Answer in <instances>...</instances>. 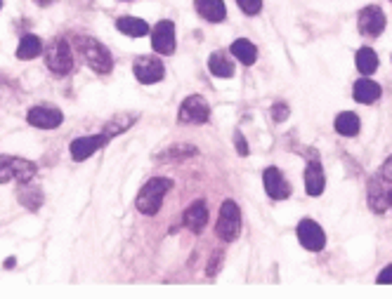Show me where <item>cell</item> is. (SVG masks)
Returning a JSON list of instances; mask_svg holds the SVG:
<instances>
[{
  "label": "cell",
  "mask_w": 392,
  "mask_h": 299,
  "mask_svg": "<svg viewBox=\"0 0 392 299\" xmlns=\"http://www.w3.org/2000/svg\"><path fill=\"white\" fill-rule=\"evenodd\" d=\"M19 200H22L24 205H26L31 212H35L40 205H43V191H40L38 187H26V184H22Z\"/></svg>",
  "instance_id": "obj_25"
},
{
  "label": "cell",
  "mask_w": 392,
  "mask_h": 299,
  "mask_svg": "<svg viewBox=\"0 0 392 299\" xmlns=\"http://www.w3.org/2000/svg\"><path fill=\"white\" fill-rule=\"evenodd\" d=\"M326 187V177L322 170V163H319V155L312 153L310 163L305 167V191L307 196H322Z\"/></svg>",
  "instance_id": "obj_15"
},
{
  "label": "cell",
  "mask_w": 392,
  "mask_h": 299,
  "mask_svg": "<svg viewBox=\"0 0 392 299\" xmlns=\"http://www.w3.org/2000/svg\"><path fill=\"white\" fill-rule=\"evenodd\" d=\"M173 189V182L170 179H165V177H154L149 179V182L145 184V187L140 189V194H138V200H135V205H138V210L142 214H156L158 210H161V205H163V198H165V194Z\"/></svg>",
  "instance_id": "obj_2"
},
{
  "label": "cell",
  "mask_w": 392,
  "mask_h": 299,
  "mask_svg": "<svg viewBox=\"0 0 392 299\" xmlns=\"http://www.w3.org/2000/svg\"><path fill=\"white\" fill-rule=\"evenodd\" d=\"M116 28L121 33L130 35V38H140V35H145L147 31H149V24H147L145 19H140V17H118Z\"/></svg>",
  "instance_id": "obj_20"
},
{
  "label": "cell",
  "mask_w": 392,
  "mask_h": 299,
  "mask_svg": "<svg viewBox=\"0 0 392 299\" xmlns=\"http://www.w3.org/2000/svg\"><path fill=\"white\" fill-rule=\"evenodd\" d=\"M206 224H208V205H206V200L192 203V205L187 207V212H185V226L189 231L201 233Z\"/></svg>",
  "instance_id": "obj_17"
},
{
  "label": "cell",
  "mask_w": 392,
  "mask_h": 299,
  "mask_svg": "<svg viewBox=\"0 0 392 299\" xmlns=\"http://www.w3.org/2000/svg\"><path fill=\"white\" fill-rule=\"evenodd\" d=\"M208 69H211V74L218 76V78H231L234 76V62H231L224 52H213L211 59H208Z\"/></svg>",
  "instance_id": "obj_21"
},
{
  "label": "cell",
  "mask_w": 392,
  "mask_h": 299,
  "mask_svg": "<svg viewBox=\"0 0 392 299\" xmlns=\"http://www.w3.org/2000/svg\"><path fill=\"white\" fill-rule=\"evenodd\" d=\"M133 74L138 78L140 83H145V85H152V83H158L163 80L165 76V69L161 64V59L156 57H138L133 64Z\"/></svg>",
  "instance_id": "obj_8"
},
{
  "label": "cell",
  "mask_w": 392,
  "mask_h": 299,
  "mask_svg": "<svg viewBox=\"0 0 392 299\" xmlns=\"http://www.w3.org/2000/svg\"><path fill=\"white\" fill-rule=\"evenodd\" d=\"M26 121H28V125H33V128L55 130L62 125L64 113L55 109V106H33V109L26 113Z\"/></svg>",
  "instance_id": "obj_13"
},
{
  "label": "cell",
  "mask_w": 392,
  "mask_h": 299,
  "mask_svg": "<svg viewBox=\"0 0 392 299\" xmlns=\"http://www.w3.org/2000/svg\"><path fill=\"white\" fill-rule=\"evenodd\" d=\"M152 47L158 55H173L175 52V24L170 19H163L154 26L152 31Z\"/></svg>",
  "instance_id": "obj_11"
},
{
  "label": "cell",
  "mask_w": 392,
  "mask_h": 299,
  "mask_svg": "<svg viewBox=\"0 0 392 299\" xmlns=\"http://www.w3.org/2000/svg\"><path fill=\"white\" fill-rule=\"evenodd\" d=\"M40 52H43V43H40L38 35H33V33L22 35L19 47H17V59H22V62H28V59L40 57Z\"/></svg>",
  "instance_id": "obj_19"
},
{
  "label": "cell",
  "mask_w": 392,
  "mask_h": 299,
  "mask_svg": "<svg viewBox=\"0 0 392 299\" xmlns=\"http://www.w3.org/2000/svg\"><path fill=\"white\" fill-rule=\"evenodd\" d=\"M272 118H275V121H279V123H284V121H286V118H288V113H291V109H288V106L286 104H275V106H272Z\"/></svg>",
  "instance_id": "obj_28"
},
{
  "label": "cell",
  "mask_w": 392,
  "mask_h": 299,
  "mask_svg": "<svg viewBox=\"0 0 392 299\" xmlns=\"http://www.w3.org/2000/svg\"><path fill=\"white\" fill-rule=\"evenodd\" d=\"M74 45H76V50L81 52V57L85 59V64L95 71V74H109V71L114 69L111 52L106 50L99 40L90 38V35H76Z\"/></svg>",
  "instance_id": "obj_1"
},
{
  "label": "cell",
  "mask_w": 392,
  "mask_h": 299,
  "mask_svg": "<svg viewBox=\"0 0 392 299\" xmlns=\"http://www.w3.org/2000/svg\"><path fill=\"white\" fill-rule=\"evenodd\" d=\"M215 233L220 241L224 243H234L241 233V210L234 200H224L220 207V217L215 224Z\"/></svg>",
  "instance_id": "obj_4"
},
{
  "label": "cell",
  "mask_w": 392,
  "mask_h": 299,
  "mask_svg": "<svg viewBox=\"0 0 392 299\" xmlns=\"http://www.w3.org/2000/svg\"><path fill=\"white\" fill-rule=\"evenodd\" d=\"M45 64L55 76H67L74 69V55L64 38H55L45 50Z\"/></svg>",
  "instance_id": "obj_5"
},
{
  "label": "cell",
  "mask_w": 392,
  "mask_h": 299,
  "mask_svg": "<svg viewBox=\"0 0 392 299\" xmlns=\"http://www.w3.org/2000/svg\"><path fill=\"white\" fill-rule=\"evenodd\" d=\"M220 262H222V255H213V257H211V266H208V276H215L218 268H220Z\"/></svg>",
  "instance_id": "obj_32"
},
{
  "label": "cell",
  "mask_w": 392,
  "mask_h": 299,
  "mask_svg": "<svg viewBox=\"0 0 392 299\" xmlns=\"http://www.w3.org/2000/svg\"><path fill=\"white\" fill-rule=\"evenodd\" d=\"M234 142H236V148H239V153L241 155H248V144H246V139H243L241 133H234Z\"/></svg>",
  "instance_id": "obj_31"
},
{
  "label": "cell",
  "mask_w": 392,
  "mask_h": 299,
  "mask_svg": "<svg viewBox=\"0 0 392 299\" xmlns=\"http://www.w3.org/2000/svg\"><path fill=\"white\" fill-rule=\"evenodd\" d=\"M378 283H381V285H392V264H388L381 273H378Z\"/></svg>",
  "instance_id": "obj_29"
},
{
  "label": "cell",
  "mask_w": 392,
  "mask_h": 299,
  "mask_svg": "<svg viewBox=\"0 0 392 299\" xmlns=\"http://www.w3.org/2000/svg\"><path fill=\"white\" fill-rule=\"evenodd\" d=\"M5 268H12L15 266V257H10V259H5V264H3Z\"/></svg>",
  "instance_id": "obj_33"
},
{
  "label": "cell",
  "mask_w": 392,
  "mask_h": 299,
  "mask_svg": "<svg viewBox=\"0 0 392 299\" xmlns=\"http://www.w3.org/2000/svg\"><path fill=\"white\" fill-rule=\"evenodd\" d=\"M378 175H381L383 179H388V182H392V155L381 165V172H378Z\"/></svg>",
  "instance_id": "obj_30"
},
{
  "label": "cell",
  "mask_w": 392,
  "mask_h": 299,
  "mask_svg": "<svg viewBox=\"0 0 392 299\" xmlns=\"http://www.w3.org/2000/svg\"><path fill=\"white\" fill-rule=\"evenodd\" d=\"M177 118H180V123H187V125H201L211 118V106H208V101L204 97L192 94V97H187L182 101Z\"/></svg>",
  "instance_id": "obj_7"
},
{
  "label": "cell",
  "mask_w": 392,
  "mask_h": 299,
  "mask_svg": "<svg viewBox=\"0 0 392 299\" xmlns=\"http://www.w3.org/2000/svg\"><path fill=\"white\" fill-rule=\"evenodd\" d=\"M0 5H3V0H0Z\"/></svg>",
  "instance_id": "obj_35"
},
{
  "label": "cell",
  "mask_w": 392,
  "mask_h": 299,
  "mask_svg": "<svg viewBox=\"0 0 392 299\" xmlns=\"http://www.w3.org/2000/svg\"><path fill=\"white\" fill-rule=\"evenodd\" d=\"M35 163L17 155H0V184L5 182H19L26 184L35 177Z\"/></svg>",
  "instance_id": "obj_3"
},
{
  "label": "cell",
  "mask_w": 392,
  "mask_h": 299,
  "mask_svg": "<svg viewBox=\"0 0 392 299\" xmlns=\"http://www.w3.org/2000/svg\"><path fill=\"white\" fill-rule=\"evenodd\" d=\"M35 3H38V5H52L55 0H35Z\"/></svg>",
  "instance_id": "obj_34"
},
{
  "label": "cell",
  "mask_w": 392,
  "mask_h": 299,
  "mask_svg": "<svg viewBox=\"0 0 392 299\" xmlns=\"http://www.w3.org/2000/svg\"><path fill=\"white\" fill-rule=\"evenodd\" d=\"M369 205L373 212H385L392 205V182L376 175L369 182Z\"/></svg>",
  "instance_id": "obj_10"
},
{
  "label": "cell",
  "mask_w": 392,
  "mask_h": 299,
  "mask_svg": "<svg viewBox=\"0 0 392 299\" xmlns=\"http://www.w3.org/2000/svg\"><path fill=\"white\" fill-rule=\"evenodd\" d=\"M135 121H138V116H118V118H114V121H111L109 125H106L104 133H109V137L114 139L116 135L126 133L130 125H135Z\"/></svg>",
  "instance_id": "obj_26"
},
{
  "label": "cell",
  "mask_w": 392,
  "mask_h": 299,
  "mask_svg": "<svg viewBox=\"0 0 392 299\" xmlns=\"http://www.w3.org/2000/svg\"><path fill=\"white\" fill-rule=\"evenodd\" d=\"M298 241L302 248L310 250V253H322L324 245H326V233L317 222H312V219H302L298 224Z\"/></svg>",
  "instance_id": "obj_9"
},
{
  "label": "cell",
  "mask_w": 392,
  "mask_h": 299,
  "mask_svg": "<svg viewBox=\"0 0 392 299\" xmlns=\"http://www.w3.org/2000/svg\"><path fill=\"white\" fill-rule=\"evenodd\" d=\"M359 33L361 35H369V38H376V35L383 33L385 28V15L378 5H369L359 12V19H357Z\"/></svg>",
  "instance_id": "obj_12"
},
{
  "label": "cell",
  "mask_w": 392,
  "mask_h": 299,
  "mask_svg": "<svg viewBox=\"0 0 392 299\" xmlns=\"http://www.w3.org/2000/svg\"><path fill=\"white\" fill-rule=\"evenodd\" d=\"M352 94L359 104H373V101H378V97L383 94V89L378 83H373L371 78H361V80L354 83Z\"/></svg>",
  "instance_id": "obj_18"
},
{
  "label": "cell",
  "mask_w": 392,
  "mask_h": 299,
  "mask_svg": "<svg viewBox=\"0 0 392 299\" xmlns=\"http://www.w3.org/2000/svg\"><path fill=\"white\" fill-rule=\"evenodd\" d=\"M263 182H265V191L270 198L286 200L291 196V184L286 182V177L281 175V170H277V167H267L265 175H263Z\"/></svg>",
  "instance_id": "obj_14"
},
{
  "label": "cell",
  "mask_w": 392,
  "mask_h": 299,
  "mask_svg": "<svg viewBox=\"0 0 392 299\" xmlns=\"http://www.w3.org/2000/svg\"><path fill=\"white\" fill-rule=\"evenodd\" d=\"M109 133H97V135H90V137H79V139L71 142L69 151H71V158L74 160H88L95 151H102V148L109 144Z\"/></svg>",
  "instance_id": "obj_6"
},
{
  "label": "cell",
  "mask_w": 392,
  "mask_h": 299,
  "mask_svg": "<svg viewBox=\"0 0 392 299\" xmlns=\"http://www.w3.org/2000/svg\"><path fill=\"white\" fill-rule=\"evenodd\" d=\"M236 3H239V8L251 17L263 10V0H236Z\"/></svg>",
  "instance_id": "obj_27"
},
{
  "label": "cell",
  "mask_w": 392,
  "mask_h": 299,
  "mask_svg": "<svg viewBox=\"0 0 392 299\" xmlns=\"http://www.w3.org/2000/svg\"><path fill=\"white\" fill-rule=\"evenodd\" d=\"M194 8L199 12L201 19L211 24H220L227 17V8H224L222 0H194Z\"/></svg>",
  "instance_id": "obj_16"
},
{
  "label": "cell",
  "mask_w": 392,
  "mask_h": 299,
  "mask_svg": "<svg viewBox=\"0 0 392 299\" xmlns=\"http://www.w3.org/2000/svg\"><path fill=\"white\" fill-rule=\"evenodd\" d=\"M357 69H359V74H364V76H371L373 71L378 69V57L371 47H361L357 52Z\"/></svg>",
  "instance_id": "obj_24"
},
{
  "label": "cell",
  "mask_w": 392,
  "mask_h": 299,
  "mask_svg": "<svg viewBox=\"0 0 392 299\" xmlns=\"http://www.w3.org/2000/svg\"><path fill=\"white\" fill-rule=\"evenodd\" d=\"M229 50H231V55L243 64V67H251V64H255V59H258V50H255V45L246 38L234 40Z\"/></svg>",
  "instance_id": "obj_22"
},
{
  "label": "cell",
  "mask_w": 392,
  "mask_h": 299,
  "mask_svg": "<svg viewBox=\"0 0 392 299\" xmlns=\"http://www.w3.org/2000/svg\"><path fill=\"white\" fill-rule=\"evenodd\" d=\"M361 123H359V116L352 111H345V113H338L336 118V133L343 135V137H354L359 133Z\"/></svg>",
  "instance_id": "obj_23"
}]
</instances>
